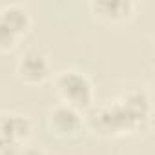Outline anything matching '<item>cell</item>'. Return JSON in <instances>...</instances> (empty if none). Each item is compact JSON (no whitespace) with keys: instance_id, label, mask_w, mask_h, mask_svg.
I'll list each match as a JSON object with an SVG mask.
<instances>
[{"instance_id":"2","label":"cell","mask_w":155,"mask_h":155,"mask_svg":"<svg viewBox=\"0 0 155 155\" xmlns=\"http://www.w3.org/2000/svg\"><path fill=\"white\" fill-rule=\"evenodd\" d=\"M18 81L28 86L44 84L51 77V64L48 55L38 48H28L17 60L15 66Z\"/></svg>"},{"instance_id":"6","label":"cell","mask_w":155,"mask_h":155,"mask_svg":"<svg viewBox=\"0 0 155 155\" xmlns=\"http://www.w3.org/2000/svg\"><path fill=\"white\" fill-rule=\"evenodd\" d=\"M0 20H2L9 29H13L18 37H22L29 26H31V17L26 8L18 4H8L0 9Z\"/></svg>"},{"instance_id":"5","label":"cell","mask_w":155,"mask_h":155,"mask_svg":"<svg viewBox=\"0 0 155 155\" xmlns=\"http://www.w3.org/2000/svg\"><path fill=\"white\" fill-rule=\"evenodd\" d=\"M33 124L26 115L20 113H0V133L9 142L17 146H24V142L31 137Z\"/></svg>"},{"instance_id":"7","label":"cell","mask_w":155,"mask_h":155,"mask_svg":"<svg viewBox=\"0 0 155 155\" xmlns=\"http://www.w3.org/2000/svg\"><path fill=\"white\" fill-rule=\"evenodd\" d=\"M18 38H20V37H18L13 29H9L2 20H0V53L11 51V49L17 46Z\"/></svg>"},{"instance_id":"3","label":"cell","mask_w":155,"mask_h":155,"mask_svg":"<svg viewBox=\"0 0 155 155\" xmlns=\"http://www.w3.org/2000/svg\"><path fill=\"white\" fill-rule=\"evenodd\" d=\"M46 126L48 131L57 139H73L82 131L84 117L75 108L58 102L53 108H49L46 115Z\"/></svg>"},{"instance_id":"9","label":"cell","mask_w":155,"mask_h":155,"mask_svg":"<svg viewBox=\"0 0 155 155\" xmlns=\"http://www.w3.org/2000/svg\"><path fill=\"white\" fill-rule=\"evenodd\" d=\"M18 155H48L46 150L38 148V146H22Z\"/></svg>"},{"instance_id":"4","label":"cell","mask_w":155,"mask_h":155,"mask_svg":"<svg viewBox=\"0 0 155 155\" xmlns=\"http://www.w3.org/2000/svg\"><path fill=\"white\" fill-rule=\"evenodd\" d=\"M95 17L108 24H120L133 17L135 4L131 0H99L91 2Z\"/></svg>"},{"instance_id":"8","label":"cell","mask_w":155,"mask_h":155,"mask_svg":"<svg viewBox=\"0 0 155 155\" xmlns=\"http://www.w3.org/2000/svg\"><path fill=\"white\" fill-rule=\"evenodd\" d=\"M22 146H17L13 142H9L2 133H0V155H18Z\"/></svg>"},{"instance_id":"1","label":"cell","mask_w":155,"mask_h":155,"mask_svg":"<svg viewBox=\"0 0 155 155\" xmlns=\"http://www.w3.org/2000/svg\"><path fill=\"white\" fill-rule=\"evenodd\" d=\"M55 91L62 104L75 108L77 111H88L95 106V88L90 77L79 69H62L55 75Z\"/></svg>"}]
</instances>
